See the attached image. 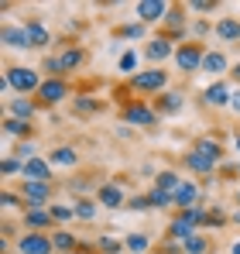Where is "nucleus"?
Returning <instances> with one entry per match:
<instances>
[{
  "instance_id": "nucleus-39",
  "label": "nucleus",
  "mask_w": 240,
  "mask_h": 254,
  "mask_svg": "<svg viewBox=\"0 0 240 254\" xmlns=\"http://www.w3.org/2000/svg\"><path fill=\"white\" fill-rule=\"evenodd\" d=\"M100 251H103V254H117L120 251V241H114V237H100Z\"/></svg>"
},
{
  "instance_id": "nucleus-12",
  "label": "nucleus",
  "mask_w": 240,
  "mask_h": 254,
  "mask_svg": "<svg viewBox=\"0 0 240 254\" xmlns=\"http://www.w3.org/2000/svg\"><path fill=\"white\" fill-rule=\"evenodd\" d=\"M7 110H10V117H17V121H24V124L35 117V103H31V100H24V96L7 100Z\"/></svg>"
},
{
  "instance_id": "nucleus-19",
  "label": "nucleus",
  "mask_w": 240,
  "mask_h": 254,
  "mask_svg": "<svg viewBox=\"0 0 240 254\" xmlns=\"http://www.w3.org/2000/svg\"><path fill=\"white\" fill-rule=\"evenodd\" d=\"M185 165H189L192 172H202V175L216 169V162H213V158H206V155H202V151H196V148H192V151L185 155Z\"/></svg>"
},
{
  "instance_id": "nucleus-45",
  "label": "nucleus",
  "mask_w": 240,
  "mask_h": 254,
  "mask_svg": "<svg viewBox=\"0 0 240 254\" xmlns=\"http://www.w3.org/2000/svg\"><path fill=\"white\" fill-rule=\"evenodd\" d=\"M168 24H182V10H168Z\"/></svg>"
},
{
  "instance_id": "nucleus-17",
  "label": "nucleus",
  "mask_w": 240,
  "mask_h": 254,
  "mask_svg": "<svg viewBox=\"0 0 240 254\" xmlns=\"http://www.w3.org/2000/svg\"><path fill=\"white\" fill-rule=\"evenodd\" d=\"M24 223H28L31 230H45V227H52V213H48V206L28 210V213H24Z\"/></svg>"
},
{
  "instance_id": "nucleus-36",
  "label": "nucleus",
  "mask_w": 240,
  "mask_h": 254,
  "mask_svg": "<svg viewBox=\"0 0 240 254\" xmlns=\"http://www.w3.org/2000/svg\"><path fill=\"white\" fill-rule=\"evenodd\" d=\"M127 210H137V213H144V210H151V199H148V196H130Z\"/></svg>"
},
{
  "instance_id": "nucleus-7",
  "label": "nucleus",
  "mask_w": 240,
  "mask_h": 254,
  "mask_svg": "<svg viewBox=\"0 0 240 254\" xmlns=\"http://www.w3.org/2000/svg\"><path fill=\"white\" fill-rule=\"evenodd\" d=\"M123 121H127V124H137V127H155L158 124V114L148 110V107H141V103H130V107L123 110Z\"/></svg>"
},
{
  "instance_id": "nucleus-3",
  "label": "nucleus",
  "mask_w": 240,
  "mask_h": 254,
  "mask_svg": "<svg viewBox=\"0 0 240 254\" xmlns=\"http://www.w3.org/2000/svg\"><path fill=\"white\" fill-rule=\"evenodd\" d=\"M130 86L141 89V93H161L168 86V72L165 69H144V72L130 76Z\"/></svg>"
},
{
  "instance_id": "nucleus-30",
  "label": "nucleus",
  "mask_w": 240,
  "mask_h": 254,
  "mask_svg": "<svg viewBox=\"0 0 240 254\" xmlns=\"http://www.w3.org/2000/svg\"><path fill=\"white\" fill-rule=\"evenodd\" d=\"M3 130L14 134V137H28V134H31V124H24V121H17V117H7V121H3Z\"/></svg>"
},
{
  "instance_id": "nucleus-24",
  "label": "nucleus",
  "mask_w": 240,
  "mask_h": 254,
  "mask_svg": "<svg viewBox=\"0 0 240 254\" xmlns=\"http://www.w3.org/2000/svg\"><path fill=\"white\" fill-rule=\"evenodd\" d=\"M24 28H28V38H31V45H35V48H41V45H48V42H52L48 28H45V24H38V21H28Z\"/></svg>"
},
{
  "instance_id": "nucleus-41",
  "label": "nucleus",
  "mask_w": 240,
  "mask_h": 254,
  "mask_svg": "<svg viewBox=\"0 0 240 254\" xmlns=\"http://www.w3.org/2000/svg\"><path fill=\"white\" fill-rule=\"evenodd\" d=\"M0 203H3V206H21V203H24V196H17V192H3V196H0Z\"/></svg>"
},
{
  "instance_id": "nucleus-33",
  "label": "nucleus",
  "mask_w": 240,
  "mask_h": 254,
  "mask_svg": "<svg viewBox=\"0 0 240 254\" xmlns=\"http://www.w3.org/2000/svg\"><path fill=\"white\" fill-rule=\"evenodd\" d=\"M48 213H52V220L65 223V220H72V216H76V206H62V203H52V206H48Z\"/></svg>"
},
{
  "instance_id": "nucleus-5",
  "label": "nucleus",
  "mask_w": 240,
  "mask_h": 254,
  "mask_svg": "<svg viewBox=\"0 0 240 254\" xmlns=\"http://www.w3.org/2000/svg\"><path fill=\"white\" fill-rule=\"evenodd\" d=\"M17 251L21 254H52L55 244H52V237H45V234H21V237H17Z\"/></svg>"
},
{
  "instance_id": "nucleus-52",
  "label": "nucleus",
  "mask_w": 240,
  "mask_h": 254,
  "mask_svg": "<svg viewBox=\"0 0 240 254\" xmlns=\"http://www.w3.org/2000/svg\"><path fill=\"white\" fill-rule=\"evenodd\" d=\"M237 169H240V165H237Z\"/></svg>"
},
{
  "instance_id": "nucleus-25",
  "label": "nucleus",
  "mask_w": 240,
  "mask_h": 254,
  "mask_svg": "<svg viewBox=\"0 0 240 254\" xmlns=\"http://www.w3.org/2000/svg\"><path fill=\"white\" fill-rule=\"evenodd\" d=\"M206 251H209V241L202 234H192V237L182 241V254H206Z\"/></svg>"
},
{
  "instance_id": "nucleus-6",
  "label": "nucleus",
  "mask_w": 240,
  "mask_h": 254,
  "mask_svg": "<svg viewBox=\"0 0 240 254\" xmlns=\"http://www.w3.org/2000/svg\"><path fill=\"white\" fill-rule=\"evenodd\" d=\"M134 10H137L141 24H155V21H165V17H168V10H172V7H168L165 0H141Z\"/></svg>"
},
{
  "instance_id": "nucleus-44",
  "label": "nucleus",
  "mask_w": 240,
  "mask_h": 254,
  "mask_svg": "<svg viewBox=\"0 0 240 254\" xmlns=\"http://www.w3.org/2000/svg\"><path fill=\"white\" fill-rule=\"evenodd\" d=\"M45 69H48L52 76H62V65H59V59H45Z\"/></svg>"
},
{
  "instance_id": "nucleus-27",
  "label": "nucleus",
  "mask_w": 240,
  "mask_h": 254,
  "mask_svg": "<svg viewBox=\"0 0 240 254\" xmlns=\"http://www.w3.org/2000/svg\"><path fill=\"white\" fill-rule=\"evenodd\" d=\"M179 186H182V179H179L175 172H161L158 179H155V189H165V192H172V196H175Z\"/></svg>"
},
{
  "instance_id": "nucleus-22",
  "label": "nucleus",
  "mask_w": 240,
  "mask_h": 254,
  "mask_svg": "<svg viewBox=\"0 0 240 254\" xmlns=\"http://www.w3.org/2000/svg\"><path fill=\"white\" fill-rule=\"evenodd\" d=\"M192 234H196V227H192L185 216H175L172 227H168V237H172V241H185V237H192Z\"/></svg>"
},
{
  "instance_id": "nucleus-31",
  "label": "nucleus",
  "mask_w": 240,
  "mask_h": 254,
  "mask_svg": "<svg viewBox=\"0 0 240 254\" xmlns=\"http://www.w3.org/2000/svg\"><path fill=\"white\" fill-rule=\"evenodd\" d=\"M123 248H127L130 254H144L148 251V237H144V234H130V237L123 241Z\"/></svg>"
},
{
  "instance_id": "nucleus-1",
  "label": "nucleus",
  "mask_w": 240,
  "mask_h": 254,
  "mask_svg": "<svg viewBox=\"0 0 240 254\" xmlns=\"http://www.w3.org/2000/svg\"><path fill=\"white\" fill-rule=\"evenodd\" d=\"M3 86L7 89H17V93H38L41 89V79L35 69H24V65H10L3 72Z\"/></svg>"
},
{
  "instance_id": "nucleus-16",
  "label": "nucleus",
  "mask_w": 240,
  "mask_h": 254,
  "mask_svg": "<svg viewBox=\"0 0 240 254\" xmlns=\"http://www.w3.org/2000/svg\"><path fill=\"white\" fill-rule=\"evenodd\" d=\"M230 96H234V93L223 83H213L206 89V103H209V107H230Z\"/></svg>"
},
{
  "instance_id": "nucleus-43",
  "label": "nucleus",
  "mask_w": 240,
  "mask_h": 254,
  "mask_svg": "<svg viewBox=\"0 0 240 254\" xmlns=\"http://www.w3.org/2000/svg\"><path fill=\"white\" fill-rule=\"evenodd\" d=\"M189 7H192V10H216V3H213V0H192Z\"/></svg>"
},
{
  "instance_id": "nucleus-38",
  "label": "nucleus",
  "mask_w": 240,
  "mask_h": 254,
  "mask_svg": "<svg viewBox=\"0 0 240 254\" xmlns=\"http://www.w3.org/2000/svg\"><path fill=\"white\" fill-rule=\"evenodd\" d=\"M17 158H21V162H31V158H38V155H35V144H31V141H24V144L17 148Z\"/></svg>"
},
{
  "instance_id": "nucleus-35",
  "label": "nucleus",
  "mask_w": 240,
  "mask_h": 254,
  "mask_svg": "<svg viewBox=\"0 0 240 254\" xmlns=\"http://www.w3.org/2000/svg\"><path fill=\"white\" fill-rule=\"evenodd\" d=\"M0 172H3V175H17V172H24V162H21V158H3Z\"/></svg>"
},
{
  "instance_id": "nucleus-8",
  "label": "nucleus",
  "mask_w": 240,
  "mask_h": 254,
  "mask_svg": "<svg viewBox=\"0 0 240 254\" xmlns=\"http://www.w3.org/2000/svg\"><path fill=\"white\" fill-rule=\"evenodd\" d=\"M38 96H41V103H62L65 96H69V86L62 83V79H45L41 83V89H38Z\"/></svg>"
},
{
  "instance_id": "nucleus-49",
  "label": "nucleus",
  "mask_w": 240,
  "mask_h": 254,
  "mask_svg": "<svg viewBox=\"0 0 240 254\" xmlns=\"http://www.w3.org/2000/svg\"><path fill=\"white\" fill-rule=\"evenodd\" d=\"M234 220H237V223H240V210H237V213H234Z\"/></svg>"
},
{
  "instance_id": "nucleus-11",
  "label": "nucleus",
  "mask_w": 240,
  "mask_h": 254,
  "mask_svg": "<svg viewBox=\"0 0 240 254\" xmlns=\"http://www.w3.org/2000/svg\"><path fill=\"white\" fill-rule=\"evenodd\" d=\"M96 199H100V206H107V210H117V206H123V192H120L117 182H107V186H100Z\"/></svg>"
},
{
  "instance_id": "nucleus-26",
  "label": "nucleus",
  "mask_w": 240,
  "mask_h": 254,
  "mask_svg": "<svg viewBox=\"0 0 240 254\" xmlns=\"http://www.w3.org/2000/svg\"><path fill=\"white\" fill-rule=\"evenodd\" d=\"M52 244H55V251L72 254V248H76L79 241H76V234H65V230H59V234H52Z\"/></svg>"
},
{
  "instance_id": "nucleus-47",
  "label": "nucleus",
  "mask_w": 240,
  "mask_h": 254,
  "mask_svg": "<svg viewBox=\"0 0 240 254\" xmlns=\"http://www.w3.org/2000/svg\"><path fill=\"white\" fill-rule=\"evenodd\" d=\"M230 72H234V79H237V83H240V62H237V65H234V69H230Z\"/></svg>"
},
{
  "instance_id": "nucleus-15",
  "label": "nucleus",
  "mask_w": 240,
  "mask_h": 254,
  "mask_svg": "<svg viewBox=\"0 0 240 254\" xmlns=\"http://www.w3.org/2000/svg\"><path fill=\"white\" fill-rule=\"evenodd\" d=\"M216 38L220 42H240V21H234V17L216 21Z\"/></svg>"
},
{
  "instance_id": "nucleus-20",
  "label": "nucleus",
  "mask_w": 240,
  "mask_h": 254,
  "mask_svg": "<svg viewBox=\"0 0 240 254\" xmlns=\"http://www.w3.org/2000/svg\"><path fill=\"white\" fill-rule=\"evenodd\" d=\"M202 72H213V76L227 72V55H223V52H206V59H202Z\"/></svg>"
},
{
  "instance_id": "nucleus-29",
  "label": "nucleus",
  "mask_w": 240,
  "mask_h": 254,
  "mask_svg": "<svg viewBox=\"0 0 240 254\" xmlns=\"http://www.w3.org/2000/svg\"><path fill=\"white\" fill-rule=\"evenodd\" d=\"M148 199H151V210H165V206H172V203H175V196H172V192H165V189H151V192H148Z\"/></svg>"
},
{
  "instance_id": "nucleus-51",
  "label": "nucleus",
  "mask_w": 240,
  "mask_h": 254,
  "mask_svg": "<svg viewBox=\"0 0 240 254\" xmlns=\"http://www.w3.org/2000/svg\"><path fill=\"white\" fill-rule=\"evenodd\" d=\"M237 203H240V192H237Z\"/></svg>"
},
{
  "instance_id": "nucleus-32",
  "label": "nucleus",
  "mask_w": 240,
  "mask_h": 254,
  "mask_svg": "<svg viewBox=\"0 0 240 254\" xmlns=\"http://www.w3.org/2000/svg\"><path fill=\"white\" fill-rule=\"evenodd\" d=\"M134 69H137V52H134V48H127V52L120 55V72H127V76H137Z\"/></svg>"
},
{
  "instance_id": "nucleus-40",
  "label": "nucleus",
  "mask_w": 240,
  "mask_h": 254,
  "mask_svg": "<svg viewBox=\"0 0 240 254\" xmlns=\"http://www.w3.org/2000/svg\"><path fill=\"white\" fill-rule=\"evenodd\" d=\"M144 35V24H130V28H120V38H141Z\"/></svg>"
},
{
  "instance_id": "nucleus-14",
  "label": "nucleus",
  "mask_w": 240,
  "mask_h": 254,
  "mask_svg": "<svg viewBox=\"0 0 240 254\" xmlns=\"http://www.w3.org/2000/svg\"><path fill=\"white\" fill-rule=\"evenodd\" d=\"M82 62H86V52H82V48H76V45H72V48H65V52L59 55V65H62V72H76Z\"/></svg>"
},
{
  "instance_id": "nucleus-28",
  "label": "nucleus",
  "mask_w": 240,
  "mask_h": 254,
  "mask_svg": "<svg viewBox=\"0 0 240 254\" xmlns=\"http://www.w3.org/2000/svg\"><path fill=\"white\" fill-rule=\"evenodd\" d=\"M158 110L161 114H175V110H182V93H165L158 100Z\"/></svg>"
},
{
  "instance_id": "nucleus-9",
  "label": "nucleus",
  "mask_w": 240,
  "mask_h": 254,
  "mask_svg": "<svg viewBox=\"0 0 240 254\" xmlns=\"http://www.w3.org/2000/svg\"><path fill=\"white\" fill-rule=\"evenodd\" d=\"M175 206H182V210L199 206V186H196V182H189V179H182V186L175 189Z\"/></svg>"
},
{
  "instance_id": "nucleus-10",
  "label": "nucleus",
  "mask_w": 240,
  "mask_h": 254,
  "mask_svg": "<svg viewBox=\"0 0 240 254\" xmlns=\"http://www.w3.org/2000/svg\"><path fill=\"white\" fill-rule=\"evenodd\" d=\"M28 182H48L52 179V162H45V158H31V162H24V172H21Z\"/></svg>"
},
{
  "instance_id": "nucleus-13",
  "label": "nucleus",
  "mask_w": 240,
  "mask_h": 254,
  "mask_svg": "<svg viewBox=\"0 0 240 254\" xmlns=\"http://www.w3.org/2000/svg\"><path fill=\"white\" fill-rule=\"evenodd\" d=\"M0 38H3V45H7V48H28V45H31L28 28H14V24H7Z\"/></svg>"
},
{
  "instance_id": "nucleus-34",
  "label": "nucleus",
  "mask_w": 240,
  "mask_h": 254,
  "mask_svg": "<svg viewBox=\"0 0 240 254\" xmlns=\"http://www.w3.org/2000/svg\"><path fill=\"white\" fill-rule=\"evenodd\" d=\"M76 216H79V220H93V216H96V203L79 199V203H76Z\"/></svg>"
},
{
  "instance_id": "nucleus-42",
  "label": "nucleus",
  "mask_w": 240,
  "mask_h": 254,
  "mask_svg": "<svg viewBox=\"0 0 240 254\" xmlns=\"http://www.w3.org/2000/svg\"><path fill=\"white\" fill-rule=\"evenodd\" d=\"M223 220H227V216H223V213H220V210H209V213H206V220H202V223H209V227L216 223V227H220Z\"/></svg>"
},
{
  "instance_id": "nucleus-46",
  "label": "nucleus",
  "mask_w": 240,
  "mask_h": 254,
  "mask_svg": "<svg viewBox=\"0 0 240 254\" xmlns=\"http://www.w3.org/2000/svg\"><path fill=\"white\" fill-rule=\"evenodd\" d=\"M230 110H234V114H240V93H234V96H230Z\"/></svg>"
},
{
  "instance_id": "nucleus-23",
  "label": "nucleus",
  "mask_w": 240,
  "mask_h": 254,
  "mask_svg": "<svg viewBox=\"0 0 240 254\" xmlns=\"http://www.w3.org/2000/svg\"><path fill=\"white\" fill-rule=\"evenodd\" d=\"M196 151H202L206 158H213V162H220L223 158V148H220V141L216 137H199L196 141Z\"/></svg>"
},
{
  "instance_id": "nucleus-48",
  "label": "nucleus",
  "mask_w": 240,
  "mask_h": 254,
  "mask_svg": "<svg viewBox=\"0 0 240 254\" xmlns=\"http://www.w3.org/2000/svg\"><path fill=\"white\" fill-rule=\"evenodd\" d=\"M234 254H240V241H237V244H234Z\"/></svg>"
},
{
  "instance_id": "nucleus-18",
  "label": "nucleus",
  "mask_w": 240,
  "mask_h": 254,
  "mask_svg": "<svg viewBox=\"0 0 240 254\" xmlns=\"http://www.w3.org/2000/svg\"><path fill=\"white\" fill-rule=\"evenodd\" d=\"M168 55H175V48L168 38H155V42H148V59L151 62H165Z\"/></svg>"
},
{
  "instance_id": "nucleus-21",
  "label": "nucleus",
  "mask_w": 240,
  "mask_h": 254,
  "mask_svg": "<svg viewBox=\"0 0 240 254\" xmlns=\"http://www.w3.org/2000/svg\"><path fill=\"white\" fill-rule=\"evenodd\" d=\"M48 162H52V165H62V169H72V165L79 162V151H76V148H55Z\"/></svg>"
},
{
  "instance_id": "nucleus-50",
  "label": "nucleus",
  "mask_w": 240,
  "mask_h": 254,
  "mask_svg": "<svg viewBox=\"0 0 240 254\" xmlns=\"http://www.w3.org/2000/svg\"><path fill=\"white\" fill-rule=\"evenodd\" d=\"M237 151H240V134H237Z\"/></svg>"
},
{
  "instance_id": "nucleus-37",
  "label": "nucleus",
  "mask_w": 240,
  "mask_h": 254,
  "mask_svg": "<svg viewBox=\"0 0 240 254\" xmlns=\"http://www.w3.org/2000/svg\"><path fill=\"white\" fill-rule=\"evenodd\" d=\"M93 110H100V103H96V100H86V96L76 100V114H93Z\"/></svg>"
},
{
  "instance_id": "nucleus-2",
  "label": "nucleus",
  "mask_w": 240,
  "mask_h": 254,
  "mask_svg": "<svg viewBox=\"0 0 240 254\" xmlns=\"http://www.w3.org/2000/svg\"><path fill=\"white\" fill-rule=\"evenodd\" d=\"M202 59H206V52H202L196 42H185L182 48H175V65H179L182 72H199Z\"/></svg>"
},
{
  "instance_id": "nucleus-4",
  "label": "nucleus",
  "mask_w": 240,
  "mask_h": 254,
  "mask_svg": "<svg viewBox=\"0 0 240 254\" xmlns=\"http://www.w3.org/2000/svg\"><path fill=\"white\" fill-rule=\"evenodd\" d=\"M21 196H24L28 210H38V206H45V203L52 199V186H48V182H28V179H24Z\"/></svg>"
}]
</instances>
